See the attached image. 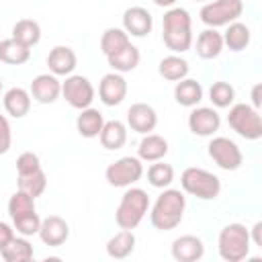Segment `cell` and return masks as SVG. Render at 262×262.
I'll return each mask as SVG.
<instances>
[{"label": "cell", "instance_id": "cell-1", "mask_svg": "<svg viewBox=\"0 0 262 262\" xmlns=\"http://www.w3.org/2000/svg\"><path fill=\"white\" fill-rule=\"evenodd\" d=\"M162 37L164 45L172 53H184L192 47V20L186 8L172 6L164 12Z\"/></svg>", "mask_w": 262, "mask_h": 262}, {"label": "cell", "instance_id": "cell-2", "mask_svg": "<svg viewBox=\"0 0 262 262\" xmlns=\"http://www.w3.org/2000/svg\"><path fill=\"white\" fill-rule=\"evenodd\" d=\"M186 209V199L178 188H164V192L156 199L149 221L160 231H172L180 225Z\"/></svg>", "mask_w": 262, "mask_h": 262}, {"label": "cell", "instance_id": "cell-3", "mask_svg": "<svg viewBox=\"0 0 262 262\" xmlns=\"http://www.w3.org/2000/svg\"><path fill=\"white\" fill-rule=\"evenodd\" d=\"M250 231L242 223H227L217 237L219 256L227 262H242L250 254Z\"/></svg>", "mask_w": 262, "mask_h": 262}, {"label": "cell", "instance_id": "cell-4", "mask_svg": "<svg viewBox=\"0 0 262 262\" xmlns=\"http://www.w3.org/2000/svg\"><path fill=\"white\" fill-rule=\"evenodd\" d=\"M149 209V196L143 188H129L123 192L115 211V221L121 229H135Z\"/></svg>", "mask_w": 262, "mask_h": 262}, {"label": "cell", "instance_id": "cell-5", "mask_svg": "<svg viewBox=\"0 0 262 262\" xmlns=\"http://www.w3.org/2000/svg\"><path fill=\"white\" fill-rule=\"evenodd\" d=\"M180 186L184 192H188L201 201H213L221 192V180L213 172H209L205 168H196V166H190L182 172Z\"/></svg>", "mask_w": 262, "mask_h": 262}, {"label": "cell", "instance_id": "cell-6", "mask_svg": "<svg viewBox=\"0 0 262 262\" xmlns=\"http://www.w3.org/2000/svg\"><path fill=\"white\" fill-rule=\"evenodd\" d=\"M227 123L239 137L248 141H256L262 137V117H260V111L254 108L252 104H246V102L231 104Z\"/></svg>", "mask_w": 262, "mask_h": 262}, {"label": "cell", "instance_id": "cell-7", "mask_svg": "<svg viewBox=\"0 0 262 262\" xmlns=\"http://www.w3.org/2000/svg\"><path fill=\"white\" fill-rule=\"evenodd\" d=\"M242 12H244L242 0H213L201 8L199 16L207 27L217 29V27H227L229 23L237 20Z\"/></svg>", "mask_w": 262, "mask_h": 262}, {"label": "cell", "instance_id": "cell-8", "mask_svg": "<svg viewBox=\"0 0 262 262\" xmlns=\"http://www.w3.org/2000/svg\"><path fill=\"white\" fill-rule=\"evenodd\" d=\"M209 158L225 172H233L244 164V154L239 145L229 137H213L207 145Z\"/></svg>", "mask_w": 262, "mask_h": 262}, {"label": "cell", "instance_id": "cell-9", "mask_svg": "<svg viewBox=\"0 0 262 262\" xmlns=\"http://www.w3.org/2000/svg\"><path fill=\"white\" fill-rule=\"evenodd\" d=\"M143 176V164L135 156H125L108 164L104 170V178L111 186H131Z\"/></svg>", "mask_w": 262, "mask_h": 262}, {"label": "cell", "instance_id": "cell-10", "mask_svg": "<svg viewBox=\"0 0 262 262\" xmlns=\"http://www.w3.org/2000/svg\"><path fill=\"white\" fill-rule=\"evenodd\" d=\"M61 96L66 102L78 111L88 108L94 100V86L86 76L70 74L66 76V82H61Z\"/></svg>", "mask_w": 262, "mask_h": 262}, {"label": "cell", "instance_id": "cell-11", "mask_svg": "<svg viewBox=\"0 0 262 262\" xmlns=\"http://www.w3.org/2000/svg\"><path fill=\"white\" fill-rule=\"evenodd\" d=\"M221 127V117L211 106H196L188 115V129L199 137H213Z\"/></svg>", "mask_w": 262, "mask_h": 262}, {"label": "cell", "instance_id": "cell-12", "mask_svg": "<svg viewBox=\"0 0 262 262\" xmlns=\"http://www.w3.org/2000/svg\"><path fill=\"white\" fill-rule=\"evenodd\" d=\"M127 90L129 88H127V80L123 78V74L111 72V74L102 76V80L98 84V98L106 106H117L125 100Z\"/></svg>", "mask_w": 262, "mask_h": 262}, {"label": "cell", "instance_id": "cell-13", "mask_svg": "<svg viewBox=\"0 0 262 262\" xmlns=\"http://www.w3.org/2000/svg\"><path fill=\"white\" fill-rule=\"evenodd\" d=\"M39 237H41V242L45 246L57 248V246H61V244L68 242V237H70V225L59 215H47L45 219H41Z\"/></svg>", "mask_w": 262, "mask_h": 262}, {"label": "cell", "instance_id": "cell-14", "mask_svg": "<svg viewBox=\"0 0 262 262\" xmlns=\"http://www.w3.org/2000/svg\"><path fill=\"white\" fill-rule=\"evenodd\" d=\"M154 18L147 8L143 6H131L123 12V31L131 37H147L151 33Z\"/></svg>", "mask_w": 262, "mask_h": 262}, {"label": "cell", "instance_id": "cell-15", "mask_svg": "<svg viewBox=\"0 0 262 262\" xmlns=\"http://www.w3.org/2000/svg\"><path fill=\"white\" fill-rule=\"evenodd\" d=\"M31 98H35L41 104H51L59 98L61 94V82L53 74H39L31 82Z\"/></svg>", "mask_w": 262, "mask_h": 262}, {"label": "cell", "instance_id": "cell-16", "mask_svg": "<svg viewBox=\"0 0 262 262\" xmlns=\"http://www.w3.org/2000/svg\"><path fill=\"white\" fill-rule=\"evenodd\" d=\"M127 125L141 135L151 133L158 125V113L147 102H135L127 111Z\"/></svg>", "mask_w": 262, "mask_h": 262}, {"label": "cell", "instance_id": "cell-17", "mask_svg": "<svg viewBox=\"0 0 262 262\" xmlns=\"http://www.w3.org/2000/svg\"><path fill=\"white\" fill-rule=\"evenodd\" d=\"M205 256V244L196 235H180L172 242V258L178 262H196Z\"/></svg>", "mask_w": 262, "mask_h": 262}, {"label": "cell", "instance_id": "cell-18", "mask_svg": "<svg viewBox=\"0 0 262 262\" xmlns=\"http://www.w3.org/2000/svg\"><path fill=\"white\" fill-rule=\"evenodd\" d=\"M76 63H78V57H76L74 49L66 47V45L53 47L47 55V66L53 76H70L76 70Z\"/></svg>", "mask_w": 262, "mask_h": 262}, {"label": "cell", "instance_id": "cell-19", "mask_svg": "<svg viewBox=\"0 0 262 262\" xmlns=\"http://www.w3.org/2000/svg\"><path fill=\"white\" fill-rule=\"evenodd\" d=\"M166 154H168V141L162 135L145 133L143 139L139 141L137 158L141 162H158V160H164Z\"/></svg>", "mask_w": 262, "mask_h": 262}, {"label": "cell", "instance_id": "cell-20", "mask_svg": "<svg viewBox=\"0 0 262 262\" xmlns=\"http://www.w3.org/2000/svg\"><path fill=\"white\" fill-rule=\"evenodd\" d=\"M4 111L14 119H23L31 111V92L20 88V86H14V88L6 90V94H4Z\"/></svg>", "mask_w": 262, "mask_h": 262}, {"label": "cell", "instance_id": "cell-21", "mask_svg": "<svg viewBox=\"0 0 262 262\" xmlns=\"http://www.w3.org/2000/svg\"><path fill=\"white\" fill-rule=\"evenodd\" d=\"M223 51V35L215 29H205L196 37V55L201 59H215Z\"/></svg>", "mask_w": 262, "mask_h": 262}, {"label": "cell", "instance_id": "cell-22", "mask_svg": "<svg viewBox=\"0 0 262 262\" xmlns=\"http://www.w3.org/2000/svg\"><path fill=\"white\" fill-rule=\"evenodd\" d=\"M174 98L180 106H196L203 100V86L192 78H182L174 86Z\"/></svg>", "mask_w": 262, "mask_h": 262}, {"label": "cell", "instance_id": "cell-23", "mask_svg": "<svg viewBox=\"0 0 262 262\" xmlns=\"http://www.w3.org/2000/svg\"><path fill=\"white\" fill-rule=\"evenodd\" d=\"M102 125H104L102 113H100L98 108H92V106L82 108L80 115H78V119H76V129H78V133H80L82 137H86V139L98 137Z\"/></svg>", "mask_w": 262, "mask_h": 262}, {"label": "cell", "instance_id": "cell-24", "mask_svg": "<svg viewBox=\"0 0 262 262\" xmlns=\"http://www.w3.org/2000/svg\"><path fill=\"white\" fill-rule=\"evenodd\" d=\"M100 145L104 149H121L127 141V127L121 121H104L100 133H98Z\"/></svg>", "mask_w": 262, "mask_h": 262}, {"label": "cell", "instance_id": "cell-25", "mask_svg": "<svg viewBox=\"0 0 262 262\" xmlns=\"http://www.w3.org/2000/svg\"><path fill=\"white\" fill-rule=\"evenodd\" d=\"M135 250V233L133 229H121L106 242V254L115 260H123L131 256Z\"/></svg>", "mask_w": 262, "mask_h": 262}, {"label": "cell", "instance_id": "cell-26", "mask_svg": "<svg viewBox=\"0 0 262 262\" xmlns=\"http://www.w3.org/2000/svg\"><path fill=\"white\" fill-rule=\"evenodd\" d=\"M188 70H190L188 61H186L184 57L176 55V53L162 57V59H160V66H158L160 76H162L164 80H168V82H178V80L186 78V76H188Z\"/></svg>", "mask_w": 262, "mask_h": 262}, {"label": "cell", "instance_id": "cell-27", "mask_svg": "<svg viewBox=\"0 0 262 262\" xmlns=\"http://www.w3.org/2000/svg\"><path fill=\"white\" fill-rule=\"evenodd\" d=\"M29 57H31V47L18 43L12 37L0 41V61L8 66H20V63H27Z\"/></svg>", "mask_w": 262, "mask_h": 262}, {"label": "cell", "instance_id": "cell-28", "mask_svg": "<svg viewBox=\"0 0 262 262\" xmlns=\"http://www.w3.org/2000/svg\"><path fill=\"white\" fill-rule=\"evenodd\" d=\"M250 39H252V35H250L248 25L233 20L227 25V29L223 33V47H227L231 51H244L250 45Z\"/></svg>", "mask_w": 262, "mask_h": 262}, {"label": "cell", "instance_id": "cell-29", "mask_svg": "<svg viewBox=\"0 0 262 262\" xmlns=\"http://www.w3.org/2000/svg\"><path fill=\"white\" fill-rule=\"evenodd\" d=\"M139 59H141L139 49L135 45H131V43L127 47H123L121 51H117V53H113V55L106 57V61L113 68V72H119V74H125V72L135 70L139 66Z\"/></svg>", "mask_w": 262, "mask_h": 262}, {"label": "cell", "instance_id": "cell-30", "mask_svg": "<svg viewBox=\"0 0 262 262\" xmlns=\"http://www.w3.org/2000/svg\"><path fill=\"white\" fill-rule=\"evenodd\" d=\"M0 256L6 260V262H29L33 260V246L31 242L23 235V237H12L2 250H0Z\"/></svg>", "mask_w": 262, "mask_h": 262}, {"label": "cell", "instance_id": "cell-31", "mask_svg": "<svg viewBox=\"0 0 262 262\" xmlns=\"http://www.w3.org/2000/svg\"><path fill=\"white\" fill-rule=\"evenodd\" d=\"M12 39H16L18 43L27 45V47H33L41 41V27L37 20L33 18H20L14 23L12 27Z\"/></svg>", "mask_w": 262, "mask_h": 262}, {"label": "cell", "instance_id": "cell-32", "mask_svg": "<svg viewBox=\"0 0 262 262\" xmlns=\"http://www.w3.org/2000/svg\"><path fill=\"white\" fill-rule=\"evenodd\" d=\"M131 41H129V35L123 31V29H117V27H111L102 33L100 37V51L108 57L117 51H121L123 47H127Z\"/></svg>", "mask_w": 262, "mask_h": 262}, {"label": "cell", "instance_id": "cell-33", "mask_svg": "<svg viewBox=\"0 0 262 262\" xmlns=\"http://www.w3.org/2000/svg\"><path fill=\"white\" fill-rule=\"evenodd\" d=\"M45 188H47V176H45L43 168L31 172V174H23V176H18V190L31 194L33 199L41 196V194L45 192Z\"/></svg>", "mask_w": 262, "mask_h": 262}, {"label": "cell", "instance_id": "cell-34", "mask_svg": "<svg viewBox=\"0 0 262 262\" xmlns=\"http://www.w3.org/2000/svg\"><path fill=\"white\" fill-rule=\"evenodd\" d=\"M172 180H174V168L170 164L158 160L147 168V182L154 188H168Z\"/></svg>", "mask_w": 262, "mask_h": 262}, {"label": "cell", "instance_id": "cell-35", "mask_svg": "<svg viewBox=\"0 0 262 262\" xmlns=\"http://www.w3.org/2000/svg\"><path fill=\"white\" fill-rule=\"evenodd\" d=\"M209 98L211 102L217 106V108H227L233 104V98H235V90L229 82H223V80H217L211 84L209 88Z\"/></svg>", "mask_w": 262, "mask_h": 262}, {"label": "cell", "instance_id": "cell-36", "mask_svg": "<svg viewBox=\"0 0 262 262\" xmlns=\"http://www.w3.org/2000/svg\"><path fill=\"white\" fill-rule=\"evenodd\" d=\"M35 211V199L23 190H16L10 199H8V215L10 219H16L20 215L33 213Z\"/></svg>", "mask_w": 262, "mask_h": 262}, {"label": "cell", "instance_id": "cell-37", "mask_svg": "<svg viewBox=\"0 0 262 262\" xmlns=\"http://www.w3.org/2000/svg\"><path fill=\"white\" fill-rule=\"evenodd\" d=\"M12 227L16 233L29 237V235H35L39 233V227H41V217L37 215V211L33 213H27V215H20L16 219H12Z\"/></svg>", "mask_w": 262, "mask_h": 262}, {"label": "cell", "instance_id": "cell-38", "mask_svg": "<svg viewBox=\"0 0 262 262\" xmlns=\"http://www.w3.org/2000/svg\"><path fill=\"white\" fill-rule=\"evenodd\" d=\"M39 168H41L39 156L33 154V151H25V154H20V156L16 158V172H18V176L31 174V172H35V170H39Z\"/></svg>", "mask_w": 262, "mask_h": 262}, {"label": "cell", "instance_id": "cell-39", "mask_svg": "<svg viewBox=\"0 0 262 262\" xmlns=\"http://www.w3.org/2000/svg\"><path fill=\"white\" fill-rule=\"evenodd\" d=\"M12 145V131H10V123L4 115H0V156L6 154Z\"/></svg>", "mask_w": 262, "mask_h": 262}, {"label": "cell", "instance_id": "cell-40", "mask_svg": "<svg viewBox=\"0 0 262 262\" xmlns=\"http://www.w3.org/2000/svg\"><path fill=\"white\" fill-rule=\"evenodd\" d=\"M12 237H14V227L8 225V223H4V221H0V250H2Z\"/></svg>", "mask_w": 262, "mask_h": 262}, {"label": "cell", "instance_id": "cell-41", "mask_svg": "<svg viewBox=\"0 0 262 262\" xmlns=\"http://www.w3.org/2000/svg\"><path fill=\"white\" fill-rule=\"evenodd\" d=\"M248 231H250V242H254V246L262 248V221H256L254 227Z\"/></svg>", "mask_w": 262, "mask_h": 262}, {"label": "cell", "instance_id": "cell-42", "mask_svg": "<svg viewBox=\"0 0 262 262\" xmlns=\"http://www.w3.org/2000/svg\"><path fill=\"white\" fill-rule=\"evenodd\" d=\"M260 90H262V84H254V88H252V106L254 108H260V104H262Z\"/></svg>", "mask_w": 262, "mask_h": 262}, {"label": "cell", "instance_id": "cell-43", "mask_svg": "<svg viewBox=\"0 0 262 262\" xmlns=\"http://www.w3.org/2000/svg\"><path fill=\"white\" fill-rule=\"evenodd\" d=\"M176 2H178V0H154V4L160 6V8H172Z\"/></svg>", "mask_w": 262, "mask_h": 262}, {"label": "cell", "instance_id": "cell-44", "mask_svg": "<svg viewBox=\"0 0 262 262\" xmlns=\"http://www.w3.org/2000/svg\"><path fill=\"white\" fill-rule=\"evenodd\" d=\"M194 2H207V0H194Z\"/></svg>", "mask_w": 262, "mask_h": 262}, {"label": "cell", "instance_id": "cell-45", "mask_svg": "<svg viewBox=\"0 0 262 262\" xmlns=\"http://www.w3.org/2000/svg\"><path fill=\"white\" fill-rule=\"evenodd\" d=\"M0 90H2V80H0Z\"/></svg>", "mask_w": 262, "mask_h": 262}]
</instances>
